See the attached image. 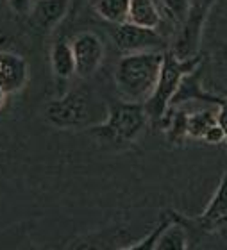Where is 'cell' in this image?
<instances>
[{
  "mask_svg": "<svg viewBox=\"0 0 227 250\" xmlns=\"http://www.w3.org/2000/svg\"><path fill=\"white\" fill-rule=\"evenodd\" d=\"M163 59L165 50L124 54L114 68V86L120 97L127 102L145 104L158 84Z\"/></svg>",
  "mask_w": 227,
  "mask_h": 250,
  "instance_id": "1",
  "label": "cell"
},
{
  "mask_svg": "<svg viewBox=\"0 0 227 250\" xmlns=\"http://www.w3.org/2000/svg\"><path fill=\"white\" fill-rule=\"evenodd\" d=\"M199 66H202L201 54H197L190 59H179L172 50H165V59H163L158 84H156L152 95L143 104L150 124L159 125V122L163 120L165 113L170 107L174 97L181 88L182 79L190 75L191 72H195Z\"/></svg>",
  "mask_w": 227,
  "mask_h": 250,
  "instance_id": "2",
  "label": "cell"
},
{
  "mask_svg": "<svg viewBox=\"0 0 227 250\" xmlns=\"http://www.w3.org/2000/svg\"><path fill=\"white\" fill-rule=\"evenodd\" d=\"M149 124L143 104L138 102H113L108 104L106 120L91 127V134L108 143L127 145L138 140V136Z\"/></svg>",
  "mask_w": 227,
  "mask_h": 250,
  "instance_id": "3",
  "label": "cell"
},
{
  "mask_svg": "<svg viewBox=\"0 0 227 250\" xmlns=\"http://www.w3.org/2000/svg\"><path fill=\"white\" fill-rule=\"evenodd\" d=\"M90 109L91 100L88 91L70 89L45 105V118L57 129H79L88 122Z\"/></svg>",
  "mask_w": 227,
  "mask_h": 250,
  "instance_id": "4",
  "label": "cell"
},
{
  "mask_svg": "<svg viewBox=\"0 0 227 250\" xmlns=\"http://www.w3.org/2000/svg\"><path fill=\"white\" fill-rule=\"evenodd\" d=\"M215 0H191L190 11L177 31L174 47L170 48L179 59H190L199 54L202 40V29L211 11Z\"/></svg>",
  "mask_w": 227,
  "mask_h": 250,
  "instance_id": "5",
  "label": "cell"
},
{
  "mask_svg": "<svg viewBox=\"0 0 227 250\" xmlns=\"http://www.w3.org/2000/svg\"><path fill=\"white\" fill-rule=\"evenodd\" d=\"M114 45L122 54L149 52V50H163L166 47V38H163L158 31L145 29L124 21L118 23L113 32Z\"/></svg>",
  "mask_w": 227,
  "mask_h": 250,
  "instance_id": "6",
  "label": "cell"
},
{
  "mask_svg": "<svg viewBox=\"0 0 227 250\" xmlns=\"http://www.w3.org/2000/svg\"><path fill=\"white\" fill-rule=\"evenodd\" d=\"M72 48L79 77L88 79L95 75L98 68L102 66L104 54H106L104 42L100 40V36L91 31L79 32L72 40Z\"/></svg>",
  "mask_w": 227,
  "mask_h": 250,
  "instance_id": "7",
  "label": "cell"
},
{
  "mask_svg": "<svg viewBox=\"0 0 227 250\" xmlns=\"http://www.w3.org/2000/svg\"><path fill=\"white\" fill-rule=\"evenodd\" d=\"M193 224L199 230L211 234L227 227V170L224 172L217 191L213 193L206 209L193 220Z\"/></svg>",
  "mask_w": 227,
  "mask_h": 250,
  "instance_id": "8",
  "label": "cell"
},
{
  "mask_svg": "<svg viewBox=\"0 0 227 250\" xmlns=\"http://www.w3.org/2000/svg\"><path fill=\"white\" fill-rule=\"evenodd\" d=\"M29 64L20 54L0 50V88L7 93H18L29 83Z\"/></svg>",
  "mask_w": 227,
  "mask_h": 250,
  "instance_id": "9",
  "label": "cell"
},
{
  "mask_svg": "<svg viewBox=\"0 0 227 250\" xmlns=\"http://www.w3.org/2000/svg\"><path fill=\"white\" fill-rule=\"evenodd\" d=\"M188 136L206 141L207 145H218L226 141L224 130L218 124L217 111L202 109L197 113H188Z\"/></svg>",
  "mask_w": 227,
  "mask_h": 250,
  "instance_id": "10",
  "label": "cell"
},
{
  "mask_svg": "<svg viewBox=\"0 0 227 250\" xmlns=\"http://www.w3.org/2000/svg\"><path fill=\"white\" fill-rule=\"evenodd\" d=\"M127 21L145 27V29L158 31L163 38H168L165 16H163V11L156 0H129Z\"/></svg>",
  "mask_w": 227,
  "mask_h": 250,
  "instance_id": "11",
  "label": "cell"
},
{
  "mask_svg": "<svg viewBox=\"0 0 227 250\" xmlns=\"http://www.w3.org/2000/svg\"><path fill=\"white\" fill-rule=\"evenodd\" d=\"M70 4L72 0H36L29 15L31 23L38 31H52L68 15Z\"/></svg>",
  "mask_w": 227,
  "mask_h": 250,
  "instance_id": "12",
  "label": "cell"
},
{
  "mask_svg": "<svg viewBox=\"0 0 227 250\" xmlns=\"http://www.w3.org/2000/svg\"><path fill=\"white\" fill-rule=\"evenodd\" d=\"M50 68L57 79H70L77 73L75 68V56H73L72 42L59 38L50 50Z\"/></svg>",
  "mask_w": 227,
  "mask_h": 250,
  "instance_id": "13",
  "label": "cell"
},
{
  "mask_svg": "<svg viewBox=\"0 0 227 250\" xmlns=\"http://www.w3.org/2000/svg\"><path fill=\"white\" fill-rule=\"evenodd\" d=\"M188 224V220L182 218L181 214L176 213V218L172 220L170 224L166 225L163 232L159 234L158 241H156V249L154 250H186L188 249V243H190V238H188V232H186L184 225Z\"/></svg>",
  "mask_w": 227,
  "mask_h": 250,
  "instance_id": "14",
  "label": "cell"
},
{
  "mask_svg": "<svg viewBox=\"0 0 227 250\" xmlns=\"http://www.w3.org/2000/svg\"><path fill=\"white\" fill-rule=\"evenodd\" d=\"M159 4L163 16H165V25L168 36L179 31L182 20L190 11L191 0H156Z\"/></svg>",
  "mask_w": 227,
  "mask_h": 250,
  "instance_id": "15",
  "label": "cell"
},
{
  "mask_svg": "<svg viewBox=\"0 0 227 250\" xmlns=\"http://www.w3.org/2000/svg\"><path fill=\"white\" fill-rule=\"evenodd\" d=\"M93 9L102 20L118 25L127 21L129 0H93Z\"/></svg>",
  "mask_w": 227,
  "mask_h": 250,
  "instance_id": "16",
  "label": "cell"
},
{
  "mask_svg": "<svg viewBox=\"0 0 227 250\" xmlns=\"http://www.w3.org/2000/svg\"><path fill=\"white\" fill-rule=\"evenodd\" d=\"M7 4H9V7L15 11L16 15L25 16V15H31L36 0H7Z\"/></svg>",
  "mask_w": 227,
  "mask_h": 250,
  "instance_id": "17",
  "label": "cell"
},
{
  "mask_svg": "<svg viewBox=\"0 0 227 250\" xmlns=\"http://www.w3.org/2000/svg\"><path fill=\"white\" fill-rule=\"evenodd\" d=\"M7 97H9V93L0 88V111L4 109V105L7 104Z\"/></svg>",
  "mask_w": 227,
  "mask_h": 250,
  "instance_id": "18",
  "label": "cell"
},
{
  "mask_svg": "<svg viewBox=\"0 0 227 250\" xmlns=\"http://www.w3.org/2000/svg\"><path fill=\"white\" fill-rule=\"evenodd\" d=\"M226 61H227V47H226Z\"/></svg>",
  "mask_w": 227,
  "mask_h": 250,
  "instance_id": "19",
  "label": "cell"
},
{
  "mask_svg": "<svg viewBox=\"0 0 227 250\" xmlns=\"http://www.w3.org/2000/svg\"><path fill=\"white\" fill-rule=\"evenodd\" d=\"M0 2H7V0H0Z\"/></svg>",
  "mask_w": 227,
  "mask_h": 250,
  "instance_id": "20",
  "label": "cell"
}]
</instances>
